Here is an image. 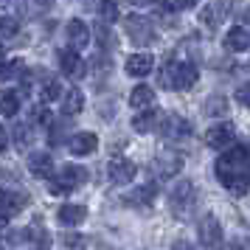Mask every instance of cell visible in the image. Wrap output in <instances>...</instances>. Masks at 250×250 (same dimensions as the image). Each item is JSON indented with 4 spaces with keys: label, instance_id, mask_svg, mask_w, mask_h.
<instances>
[{
    "label": "cell",
    "instance_id": "obj_25",
    "mask_svg": "<svg viewBox=\"0 0 250 250\" xmlns=\"http://www.w3.org/2000/svg\"><path fill=\"white\" fill-rule=\"evenodd\" d=\"M23 73V59H9L3 68H0V82H9V79H17Z\"/></svg>",
    "mask_w": 250,
    "mask_h": 250
},
{
    "label": "cell",
    "instance_id": "obj_16",
    "mask_svg": "<svg viewBox=\"0 0 250 250\" xmlns=\"http://www.w3.org/2000/svg\"><path fill=\"white\" fill-rule=\"evenodd\" d=\"M152 104H155V90H152L149 84H138V87H132V93H129V107H132V110L146 113Z\"/></svg>",
    "mask_w": 250,
    "mask_h": 250
},
{
    "label": "cell",
    "instance_id": "obj_24",
    "mask_svg": "<svg viewBox=\"0 0 250 250\" xmlns=\"http://www.w3.org/2000/svg\"><path fill=\"white\" fill-rule=\"evenodd\" d=\"M219 12H230V6H225V3L203 6V17H205V23L211 25V28H216V23H219Z\"/></svg>",
    "mask_w": 250,
    "mask_h": 250
},
{
    "label": "cell",
    "instance_id": "obj_10",
    "mask_svg": "<svg viewBox=\"0 0 250 250\" xmlns=\"http://www.w3.org/2000/svg\"><path fill=\"white\" fill-rule=\"evenodd\" d=\"M200 79V70L194 62H174V90H191Z\"/></svg>",
    "mask_w": 250,
    "mask_h": 250
},
{
    "label": "cell",
    "instance_id": "obj_6",
    "mask_svg": "<svg viewBox=\"0 0 250 250\" xmlns=\"http://www.w3.org/2000/svg\"><path fill=\"white\" fill-rule=\"evenodd\" d=\"M124 28H126V34L132 37L135 42H141V45H146V42L155 40V28H152V23H149L146 17H141V14H129V17L124 20Z\"/></svg>",
    "mask_w": 250,
    "mask_h": 250
},
{
    "label": "cell",
    "instance_id": "obj_19",
    "mask_svg": "<svg viewBox=\"0 0 250 250\" xmlns=\"http://www.w3.org/2000/svg\"><path fill=\"white\" fill-rule=\"evenodd\" d=\"M84 216H87V208L84 205H59L57 211V219L62 222V225H79V222H84Z\"/></svg>",
    "mask_w": 250,
    "mask_h": 250
},
{
    "label": "cell",
    "instance_id": "obj_22",
    "mask_svg": "<svg viewBox=\"0 0 250 250\" xmlns=\"http://www.w3.org/2000/svg\"><path fill=\"white\" fill-rule=\"evenodd\" d=\"M17 110H20V99H17V93L0 90V113L3 115H17Z\"/></svg>",
    "mask_w": 250,
    "mask_h": 250
},
{
    "label": "cell",
    "instance_id": "obj_17",
    "mask_svg": "<svg viewBox=\"0 0 250 250\" xmlns=\"http://www.w3.org/2000/svg\"><path fill=\"white\" fill-rule=\"evenodd\" d=\"M225 45L230 48V51H236V54L248 51L250 48V31L245 28V25H233V28L225 34Z\"/></svg>",
    "mask_w": 250,
    "mask_h": 250
},
{
    "label": "cell",
    "instance_id": "obj_5",
    "mask_svg": "<svg viewBox=\"0 0 250 250\" xmlns=\"http://www.w3.org/2000/svg\"><path fill=\"white\" fill-rule=\"evenodd\" d=\"M160 135L166 138V141H186V138L191 135V124L186 118H180L177 113H171L160 121Z\"/></svg>",
    "mask_w": 250,
    "mask_h": 250
},
{
    "label": "cell",
    "instance_id": "obj_14",
    "mask_svg": "<svg viewBox=\"0 0 250 250\" xmlns=\"http://www.w3.org/2000/svg\"><path fill=\"white\" fill-rule=\"evenodd\" d=\"M96 149H99V138H96V132H76V135L70 138V152L79 155V158L93 155Z\"/></svg>",
    "mask_w": 250,
    "mask_h": 250
},
{
    "label": "cell",
    "instance_id": "obj_20",
    "mask_svg": "<svg viewBox=\"0 0 250 250\" xmlns=\"http://www.w3.org/2000/svg\"><path fill=\"white\" fill-rule=\"evenodd\" d=\"M84 110V93L79 87H68V93L62 96V113L65 115H76Z\"/></svg>",
    "mask_w": 250,
    "mask_h": 250
},
{
    "label": "cell",
    "instance_id": "obj_21",
    "mask_svg": "<svg viewBox=\"0 0 250 250\" xmlns=\"http://www.w3.org/2000/svg\"><path fill=\"white\" fill-rule=\"evenodd\" d=\"M155 194H158V188H155V183H146V186H141V188H135V191L126 197V203L129 205H152V200H155Z\"/></svg>",
    "mask_w": 250,
    "mask_h": 250
},
{
    "label": "cell",
    "instance_id": "obj_3",
    "mask_svg": "<svg viewBox=\"0 0 250 250\" xmlns=\"http://www.w3.org/2000/svg\"><path fill=\"white\" fill-rule=\"evenodd\" d=\"M87 180V169H82V166H62V174H59V180H51V194H70L73 188H79L82 183Z\"/></svg>",
    "mask_w": 250,
    "mask_h": 250
},
{
    "label": "cell",
    "instance_id": "obj_15",
    "mask_svg": "<svg viewBox=\"0 0 250 250\" xmlns=\"http://www.w3.org/2000/svg\"><path fill=\"white\" fill-rule=\"evenodd\" d=\"M28 205V197L20 191H12V188H0V211L3 214H17Z\"/></svg>",
    "mask_w": 250,
    "mask_h": 250
},
{
    "label": "cell",
    "instance_id": "obj_32",
    "mask_svg": "<svg viewBox=\"0 0 250 250\" xmlns=\"http://www.w3.org/2000/svg\"><path fill=\"white\" fill-rule=\"evenodd\" d=\"M31 121H34V124H48V121H51V113H48V107H34V113H31Z\"/></svg>",
    "mask_w": 250,
    "mask_h": 250
},
{
    "label": "cell",
    "instance_id": "obj_33",
    "mask_svg": "<svg viewBox=\"0 0 250 250\" xmlns=\"http://www.w3.org/2000/svg\"><path fill=\"white\" fill-rule=\"evenodd\" d=\"M228 250H250V239H236L228 245Z\"/></svg>",
    "mask_w": 250,
    "mask_h": 250
},
{
    "label": "cell",
    "instance_id": "obj_37",
    "mask_svg": "<svg viewBox=\"0 0 250 250\" xmlns=\"http://www.w3.org/2000/svg\"><path fill=\"white\" fill-rule=\"evenodd\" d=\"M245 17H248V20H250V9H248V12H245Z\"/></svg>",
    "mask_w": 250,
    "mask_h": 250
},
{
    "label": "cell",
    "instance_id": "obj_18",
    "mask_svg": "<svg viewBox=\"0 0 250 250\" xmlns=\"http://www.w3.org/2000/svg\"><path fill=\"white\" fill-rule=\"evenodd\" d=\"M152 65H155V59H152V54H132V57L126 59V73L129 76H146V73H152Z\"/></svg>",
    "mask_w": 250,
    "mask_h": 250
},
{
    "label": "cell",
    "instance_id": "obj_35",
    "mask_svg": "<svg viewBox=\"0 0 250 250\" xmlns=\"http://www.w3.org/2000/svg\"><path fill=\"white\" fill-rule=\"evenodd\" d=\"M174 250H194V248L188 245V242H177V245H174Z\"/></svg>",
    "mask_w": 250,
    "mask_h": 250
},
{
    "label": "cell",
    "instance_id": "obj_7",
    "mask_svg": "<svg viewBox=\"0 0 250 250\" xmlns=\"http://www.w3.org/2000/svg\"><path fill=\"white\" fill-rule=\"evenodd\" d=\"M205 144L211 149H225V146H230L233 144V138H236V126L233 124H214V126H208L205 129Z\"/></svg>",
    "mask_w": 250,
    "mask_h": 250
},
{
    "label": "cell",
    "instance_id": "obj_23",
    "mask_svg": "<svg viewBox=\"0 0 250 250\" xmlns=\"http://www.w3.org/2000/svg\"><path fill=\"white\" fill-rule=\"evenodd\" d=\"M155 121H158V113L155 110H146V113H138L132 118V126H135V132H152Z\"/></svg>",
    "mask_w": 250,
    "mask_h": 250
},
{
    "label": "cell",
    "instance_id": "obj_9",
    "mask_svg": "<svg viewBox=\"0 0 250 250\" xmlns=\"http://www.w3.org/2000/svg\"><path fill=\"white\" fill-rule=\"evenodd\" d=\"M59 68H62V73L70 76V79H82V76H84V59H82L73 48H62V51H59Z\"/></svg>",
    "mask_w": 250,
    "mask_h": 250
},
{
    "label": "cell",
    "instance_id": "obj_34",
    "mask_svg": "<svg viewBox=\"0 0 250 250\" xmlns=\"http://www.w3.org/2000/svg\"><path fill=\"white\" fill-rule=\"evenodd\" d=\"M6 149H9V129L0 126V155H6Z\"/></svg>",
    "mask_w": 250,
    "mask_h": 250
},
{
    "label": "cell",
    "instance_id": "obj_31",
    "mask_svg": "<svg viewBox=\"0 0 250 250\" xmlns=\"http://www.w3.org/2000/svg\"><path fill=\"white\" fill-rule=\"evenodd\" d=\"M65 248L68 250H84V236H79V233H68V236H65Z\"/></svg>",
    "mask_w": 250,
    "mask_h": 250
},
{
    "label": "cell",
    "instance_id": "obj_30",
    "mask_svg": "<svg viewBox=\"0 0 250 250\" xmlns=\"http://www.w3.org/2000/svg\"><path fill=\"white\" fill-rule=\"evenodd\" d=\"M99 12H102V17L107 20V23H113L115 17H118V6H115V3H102Z\"/></svg>",
    "mask_w": 250,
    "mask_h": 250
},
{
    "label": "cell",
    "instance_id": "obj_29",
    "mask_svg": "<svg viewBox=\"0 0 250 250\" xmlns=\"http://www.w3.org/2000/svg\"><path fill=\"white\" fill-rule=\"evenodd\" d=\"M236 102L242 104V107H250V82H245V84L236 87Z\"/></svg>",
    "mask_w": 250,
    "mask_h": 250
},
{
    "label": "cell",
    "instance_id": "obj_27",
    "mask_svg": "<svg viewBox=\"0 0 250 250\" xmlns=\"http://www.w3.org/2000/svg\"><path fill=\"white\" fill-rule=\"evenodd\" d=\"M59 96H62V84H59L57 79H48L45 84H42V99H45V102H54Z\"/></svg>",
    "mask_w": 250,
    "mask_h": 250
},
{
    "label": "cell",
    "instance_id": "obj_28",
    "mask_svg": "<svg viewBox=\"0 0 250 250\" xmlns=\"http://www.w3.org/2000/svg\"><path fill=\"white\" fill-rule=\"evenodd\" d=\"M225 110H228V99H222V96H216V99H211V102L205 104V113H211V115L225 113Z\"/></svg>",
    "mask_w": 250,
    "mask_h": 250
},
{
    "label": "cell",
    "instance_id": "obj_26",
    "mask_svg": "<svg viewBox=\"0 0 250 250\" xmlns=\"http://www.w3.org/2000/svg\"><path fill=\"white\" fill-rule=\"evenodd\" d=\"M17 31H20L17 17H3V14H0V37H14Z\"/></svg>",
    "mask_w": 250,
    "mask_h": 250
},
{
    "label": "cell",
    "instance_id": "obj_13",
    "mask_svg": "<svg viewBox=\"0 0 250 250\" xmlns=\"http://www.w3.org/2000/svg\"><path fill=\"white\" fill-rule=\"evenodd\" d=\"M28 171L34 174V177H42V180H51V174H54V160L48 152H34V155H28Z\"/></svg>",
    "mask_w": 250,
    "mask_h": 250
},
{
    "label": "cell",
    "instance_id": "obj_12",
    "mask_svg": "<svg viewBox=\"0 0 250 250\" xmlns=\"http://www.w3.org/2000/svg\"><path fill=\"white\" fill-rule=\"evenodd\" d=\"M65 34H68V42H70V48H73L76 54H79V48L90 45V28L84 25V20H68Z\"/></svg>",
    "mask_w": 250,
    "mask_h": 250
},
{
    "label": "cell",
    "instance_id": "obj_36",
    "mask_svg": "<svg viewBox=\"0 0 250 250\" xmlns=\"http://www.w3.org/2000/svg\"><path fill=\"white\" fill-rule=\"evenodd\" d=\"M3 228H6V216H0V230H3Z\"/></svg>",
    "mask_w": 250,
    "mask_h": 250
},
{
    "label": "cell",
    "instance_id": "obj_11",
    "mask_svg": "<svg viewBox=\"0 0 250 250\" xmlns=\"http://www.w3.org/2000/svg\"><path fill=\"white\" fill-rule=\"evenodd\" d=\"M152 171H155L158 177H177V174L183 171V158L180 155H171V152H163V155L155 158Z\"/></svg>",
    "mask_w": 250,
    "mask_h": 250
},
{
    "label": "cell",
    "instance_id": "obj_8",
    "mask_svg": "<svg viewBox=\"0 0 250 250\" xmlns=\"http://www.w3.org/2000/svg\"><path fill=\"white\" fill-rule=\"evenodd\" d=\"M107 174H110V180L115 183V186H124V183L129 180H135V163L132 160H126V158H113L110 163H107Z\"/></svg>",
    "mask_w": 250,
    "mask_h": 250
},
{
    "label": "cell",
    "instance_id": "obj_2",
    "mask_svg": "<svg viewBox=\"0 0 250 250\" xmlns=\"http://www.w3.org/2000/svg\"><path fill=\"white\" fill-rule=\"evenodd\" d=\"M194 203H197V188H194L191 180H180L174 188H171L169 205H171V211H174V214L186 216L194 208Z\"/></svg>",
    "mask_w": 250,
    "mask_h": 250
},
{
    "label": "cell",
    "instance_id": "obj_1",
    "mask_svg": "<svg viewBox=\"0 0 250 250\" xmlns=\"http://www.w3.org/2000/svg\"><path fill=\"white\" fill-rule=\"evenodd\" d=\"M216 177L230 194H248L250 188V146L236 144L216 160Z\"/></svg>",
    "mask_w": 250,
    "mask_h": 250
},
{
    "label": "cell",
    "instance_id": "obj_4",
    "mask_svg": "<svg viewBox=\"0 0 250 250\" xmlns=\"http://www.w3.org/2000/svg\"><path fill=\"white\" fill-rule=\"evenodd\" d=\"M197 233H200V245H203V250H222V242H225V236H222V225L216 222V216H203V222H200V228H197Z\"/></svg>",
    "mask_w": 250,
    "mask_h": 250
},
{
    "label": "cell",
    "instance_id": "obj_38",
    "mask_svg": "<svg viewBox=\"0 0 250 250\" xmlns=\"http://www.w3.org/2000/svg\"><path fill=\"white\" fill-rule=\"evenodd\" d=\"M0 54H3V42H0Z\"/></svg>",
    "mask_w": 250,
    "mask_h": 250
}]
</instances>
